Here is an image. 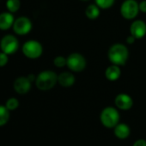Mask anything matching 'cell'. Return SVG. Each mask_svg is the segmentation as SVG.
Masks as SVG:
<instances>
[{
  "label": "cell",
  "instance_id": "23",
  "mask_svg": "<svg viewBox=\"0 0 146 146\" xmlns=\"http://www.w3.org/2000/svg\"><path fill=\"white\" fill-rule=\"evenodd\" d=\"M138 5H139V11L143 13H146V0H143Z\"/></svg>",
  "mask_w": 146,
  "mask_h": 146
},
{
  "label": "cell",
  "instance_id": "22",
  "mask_svg": "<svg viewBox=\"0 0 146 146\" xmlns=\"http://www.w3.org/2000/svg\"><path fill=\"white\" fill-rule=\"evenodd\" d=\"M9 62V55L4 52H0V67L5 66Z\"/></svg>",
  "mask_w": 146,
  "mask_h": 146
},
{
  "label": "cell",
  "instance_id": "14",
  "mask_svg": "<svg viewBox=\"0 0 146 146\" xmlns=\"http://www.w3.org/2000/svg\"><path fill=\"white\" fill-rule=\"evenodd\" d=\"M121 75V70L119 69V65L112 64L110 66H108L105 70V77L108 80L113 82L119 78Z\"/></svg>",
  "mask_w": 146,
  "mask_h": 146
},
{
  "label": "cell",
  "instance_id": "5",
  "mask_svg": "<svg viewBox=\"0 0 146 146\" xmlns=\"http://www.w3.org/2000/svg\"><path fill=\"white\" fill-rule=\"evenodd\" d=\"M139 11V5L136 0H125L120 6L121 16L127 20L134 19Z\"/></svg>",
  "mask_w": 146,
  "mask_h": 146
},
{
  "label": "cell",
  "instance_id": "4",
  "mask_svg": "<svg viewBox=\"0 0 146 146\" xmlns=\"http://www.w3.org/2000/svg\"><path fill=\"white\" fill-rule=\"evenodd\" d=\"M22 51L24 56L28 58L36 59L41 56L43 52V47L38 40H29L23 45Z\"/></svg>",
  "mask_w": 146,
  "mask_h": 146
},
{
  "label": "cell",
  "instance_id": "7",
  "mask_svg": "<svg viewBox=\"0 0 146 146\" xmlns=\"http://www.w3.org/2000/svg\"><path fill=\"white\" fill-rule=\"evenodd\" d=\"M18 48L19 41L13 35H6L0 40V49L8 55L15 53Z\"/></svg>",
  "mask_w": 146,
  "mask_h": 146
},
{
  "label": "cell",
  "instance_id": "3",
  "mask_svg": "<svg viewBox=\"0 0 146 146\" xmlns=\"http://www.w3.org/2000/svg\"><path fill=\"white\" fill-rule=\"evenodd\" d=\"M102 124L107 128H114L119 121V113L115 108L107 107L105 108L100 116Z\"/></svg>",
  "mask_w": 146,
  "mask_h": 146
},
{
  "label": "cell",
  "instance_id": "16",
  "mask_svg": "<svg viewBox=\"0 0 146 146\" xmlns=\"http://www.w3.org/2000/svg\"><path fill=\"white\" fill-rule=\"evenodd\" d=\"M86 17L90 20H95L100 16V8L96 5H90L85 10Z\"/></svg>",
  "mask_w": 146,
  "mask_h": 146
},
{
  "label": "cell",
  "instance_id": "19",
  "mask_svg": "<svg viewBox=\"0 0 146 146\" xmlns=\"http://www.w3.org/2000/svg\"><path fill=\"white\" fill-rule=\"evenodd\" d=\"M95 1H96V5L100 9L108 10L113 5L115 0H95Z\"/></svg>",
  "mask_w": 146,
  "mask_h": 146
},
{
  "label": "cell",
  "instance_id": "15",
  "mask_svg": "<svg viewBox=\"0 0 146 146\" xmlns=\"http://www.w3.org/2000/svg\"><path fill=\"white\" fill-rule=\"evenodd\" d=\"M131 133V130L130 127L124 123L121 124H118L115 127H114V135L116 136V137L119 138V139H125L129 137Z\"/></svg>",
  "mask_w": 146,
  "mask_h": 146
},
{
  "label": "cell",
  "instance_id": "12",
  "mask_svg": "<svg viewBox=\"0 0 146 146\" xmlns=\"http://www.w3.org/2000/svg\"><path fill=\"white\" fill-rule=\"evenodd\" d=\"M10 11L0 13V30H8L13 27L15 18Z\"/></svg>",
  "mask_w": 146,
  "mask_h": 146
},
{
  "label": "cell",
  "instance_id": "18",
  "mask_svg": "<svg viewBox=\"0 0 146 146\" xmlns=\"http://www.w3.org/2000/svg\"><path fill=\"white\" fill-rule=\"evenodd\" d=\"M5 5L8 11L11 13H16L21 7V2L20 0H7Z\"/></svg>",
  "mask_w": 146,
  "mask_h": 146
},
{
  "label": "cell",
  "instance_id": "17",
  "mask_svg": "<svg viewBox=\"0 0 146 146\" xmlns=\"http://www.w3.org/2000/svg\"><path fill=\"white\" fill-rule=\"evenodd\" d=\"M10 119V110L5 107L0 105V126L5 125Z\"/></svg>",
  "mask_w": 146,
  "mask_h": 146
},
{
  "label": "cell",
  "instance_id": "26",
  "mask_svg": "<svg viewBox=\"0 0 146 146\" xmlns=\"http://www.w3.org/2000/svg\"><path fill=\"white\" fill-rule=\"evenodd\" d=\"M80 1H82V2H88V1H90V0H80Z\"/></svg>",
  "mask_w": 146,
  "mask_h": 146
},
{
  "label": "cell",
  "instance_id": "9",
  "mask_svg": "<svg viewBox=\"0 0 146 146\" xmlns=\"http://www.w3.org/2000/svg\"><path fill=\"white\" fill-rule=\"evenodd\" d=\"M31 83L32 82L28 78V77H19L15 80L13 87L17 93L20 95H24L30 90Z\"/></svg>",
  "mask_w": 146,
  "mask_h": 146
},
{
  "label": "cell",
  "instance_id": "25",
  "mask_svg": "<svg viewBox=\"0 0 146 146\" xmlns=\"http://www.w3.org/2000/svg\"><path fill=\"white\" fill-rule=\"evenodd\" d=\"M137 39L133 36V35H130L127 38H126V42L128 43V44H132V43H134L135 42V40H136Z\"/></svg>",
  "mask_w": 146,
  "mask_h": 146
},
{
  "label": "cell",
  "instance_id": "24",
  "mask_svg": "<svg viewBox=\"0 0 146 146\" xmlns=\"http://www.w3.org/2000/svg\"><path fill=\"white\" fill-rule=\"evenodd\" d=\"M132 146H146V140L144 139H138L135 141Z\"/></svg>",
  "mask_w": 146,
  "mask_h": 146
},
{
  "label": "cell",
  "instance_id": "10",
  "mask_svg": "<svg viewBox=\"0 0 146 146\" xmlns=\"http://www.w3.org/2000/svg\"><path fill=\"white\" fill-rule=\"evenodd\" d=\"M130 33L137 40L142 39L146 35V23L142 20L134 21L130 27Z\"/></svg>",
  "mask_w": 146,
  "mask_h": 146
},
{
  "label": "cell",
  "instance_id": "8",
  "mask_svg": "<svg viewBox=\"0 0 146 146\" xmlns=\"http://www.w3.org/2000/svg\"><path fill=\"white\" fill-rule=\"evenodd\" d=\"M32 22L26 17H21L15 20L13 24V30L17 35H28L32 29Z\"/></svg>",
  "mask_w": 146,
  "mask_h": 146
},
{
  "label": "cell",
  "instance_id": "21",
  "mask_svg": "<svg viewBox=\"0 0 146 146\" xmlns=\"http://www.w3.org/2000/svg\"><path fill=\"white\" fill-rule=\"evenodd\" d=\"M66 63H67V58H65L63 56H57L53 59L54 65L57 66V67H58V68L64 67V65H66Z\"/></svg>",
  "mask_w": 146,
  "mask_h": 146
},
{
  "label": "cell",
  "instance_id": "1",
  "mask_svg": "<svg viewBox=\"0 0 146 146\" xmlns=\"http://www.w3.org/2000/svg\"><path fill=\"white\" fill-rule=\"evenodd\" d=\"M108 56L112 64L121 66L125 64L129 57V52L125 45L116 43L110 46Z\"/></svg>",
  "mask_w": 146,
  "mask_h": 146
},
{
  "label": "cell",
  "instance_id": "20",
  "mask_svg": "<svg viewBox=\"0 0 146 146\" xmlns=\"http://www.w3.org/2000/svg\"><path fill=\"white\" fill-rule=\"evenodd\" d=\"M5 107L10 110V111H13L16 110L18 107H19V102L17 98L11 97L10 99L7 100L6 103H5Z\"/></svg>",
  "mask_w": 146,
  "mask_h": 146
},
{
  "label": "cell",
  "instance_id": "6",
  "mask_svg": "<svg viewBox=\"0 0 146 146\" xmlns=\"http://www.w3.org/2000/svg\"><path fill=\"white\" fill-rule=\"evenodd\" d=\"M66 58H67L66 65L72 71L80 72V71H83L86 67V64H87L86 59L80 53H78V52L71 53Z\"/></svg>",
  "mask_w": 146,
  "mask_h": 146
},
{
  "label": "cell",
  "instance_id": "2",
  "mask_svg": "<svg viewBox=\"0 0 146 146\" xmlns=\"http://www.w3.org/2000/svg\"><path fill=\"white\" fill-rule=\"evenodd\" d=\"M35 82L36 87L40 90H50L58 83V75L52 70H43L36 76V79Z\"/></svg>",
  "mask_w": 146,
  "mask_h": 146
},
{
  "label": "cell",
  "instance_id": "13",
  "mask_svg": "<svg viewBox=\"0 0 146 146\" xmlns=\"http://www.w3.org/2000/svg\"><path fill=\"white\" fill-rule=\"evenodd\" d=\"M75 81H76V78L74 75L68 71L62 72L58 76V83L59 84V85L65 87V88L72 86L75 84Z\"/></svg>",
  "mask_w": 146,
  "mask_h": 146
},
{
  "label": "cell",
  "instance_id": "11",
  "mask_svg": "<svg viewBox=\"0 0 146 146\" xmlns=\"http://www.w3.org/2000/svg\"><path fill=\"white\" fill-rule=\"evenodd\" d=\"M115 106L121 110H129L133 105L132 98L127 94H119L114 100Z\"/></svg>",
  "mask_w": 146,
  "mask_h": 146
}]
</instances>
